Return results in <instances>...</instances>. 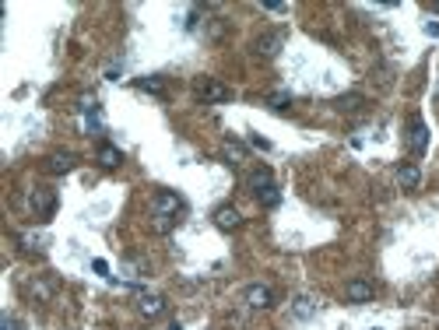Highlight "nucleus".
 Instances as JSON below:
<instances>
[{
	"label": "nucleus",
	"instance_id": "f257e3e1",
	"mask_svg": "<svg viewBox=\"0 0 439 330\" xmlns=\"http://www.w3.org/2000/svg\"><path fill=\"white\" fill-rule=\"evenodd\" d=\"M180 215H183V197L180 193H169V190H162V193H155V200H152V225H155V232H169L176 222H180Z\"/></svg>",
	"mask_w": 439,
	"mask_h": 330
},
{
	"label": "nucleus",
	"instance_id": "f03ea898",
	"mask_svg": "<svg viewBox=\"0 0 439 330\" xmlns=\"http://www.w3.org/2000/svg\"><path fill=\"white\" fill-rule=\"evenodd\" d=\"M407 152H412L415 158H422L429 152V123H425L422 116L407 119Z\"/></svg>",
	"mask_w": 439,
	"mask_h": 330
},
{
	"label": "nucleus",
	"instance_id": "7ed1b4c3",
	"mask_svg": "<svg viewBox=\"0 0 439 330\" xmlns=\"http://www.w3.org/2000/svg\"><path fill=\"white\" fill-rule=\"evenodd\" d=\"M193 92H197V99H200L204 106H218V102H228V99H232V92H228L222 81H215V78H200V81L193 84Z\"/></svg>",
	"mask_w": 439,
	"mask_h": 330
},
{
	"label": "nucleus",
	"instance_id": "20e7f679",
	"mask_svg": "<svg viewBox=\"0 0 439 330\" xmlns=\"http://www.w3.org/2000/svg\"><path fill=\"white\" fill-rule=\"evenodd\" d=\"M28 204H32V211H36V218H53V211H56V190H46V187H39V190H32V197H28Z\"/></svg>",
	"mask_w": 439,
	"mask_h": 330
},
{
	"label": "nucleus",
	"instance_id": "39448f33",
	"mask_svg": "<svg viewBox=\"0 0 439 330\" xmlns=\"http://www.w3.org/2000/svg\"><path fill=\"white\" fill-rule=\"evenodd\" d=\"M211 222H215V228H222V232H236V228L243 225V215H239V207L222 204V207H215Z\"/></svg>",
	"mask_w": 439,
	"mask_h": 330
},
{
	"label": "nucleus",
	"instance_id": "423d86ee",
	"mask_svg": "<svg viewBox=\"0 0 439 330\" xmlns=\"http://www.w3.org/2000/svg\"><path fill=\"white\" fill-rule=\"evenodd\" d=\"M372 295H376V288H372V281H366V278H351V281L344 285V298H348V303H355V306L372 303Z\"/></svg>",
	"mask_w": 439,
	"mask_h": 330
},
{
	"label": "nucleus",
	"instance_id": "0eeeda50",
	"mask_svg": "<svg viewBox=\"0 0 439 330\" xmlns=\"http://www.w3.org/2000/svg\"><path fill=\"white\" fill-rule=\"evenodd\" d=\"M397 187H401V190H418V187H422V169H418V162L397 165Z\"/></svg>",
	"mask_w": 439,
	"mask_h": 330
},
{
	"label": "nucleus",
	"instance_id": "6e6552de",
	"mask_svg": "<svg viewBox=\"0 0 439 330\" xmlns=\"http://www.w3.org/2000/svg\"><path fill=\"white\" fill-rule=\"evenodd\" d=\"M246 306L250 309H271L274 306V292L268 285H250L246 288Z\"/></svg>",
	"mask_w": 439,
	"mask_h": 330
},
{
	"label": "nucleus",
	"instance_id": "1a4fd4ad",
	"mask_svg": "<svg viewBox=\"0 0 439 330\" xmlns=\"http://www.w3.org/2000/svg\"><path fill=\"white\" fill-rule=\"evenodd\" d=\"M137 313H141L144 320H155V316H162V313H165V298H162V295H141Z\"/></svg>",
	"mask_w": 439,
	"mask_h": 330
},
{
	"label": "nucleus",
	"instance_id": "9d476101",
	"mask_svg": "<svg viewBox=\"0 0 439 330\" xmlns=\"http://www.w3.org/2000/svg\"><path fill=\"white\" fill-rule=\"evenodd\" d=\"M95 158H99V165H102V169H120V165H123V152H120L116 144H99Z\"/></svg>",
	"mask_w": 439,
	"mask_h": 330
},
{
	"label": "nucleus",
	"instance_id": "9b49d317",
	"mask_svg": "<svg viewBox=\"0 0 439 330\" xmlns=\"http://www.w3.org/2000/svg\"><path fill=\"white\" fill-rule=\"evenodd\" d=\"M281 32H263L257 43H253V49L260 53V56H278V49H281Z\"/></svg>",
	"mask_w": 439,
	"mask_h": 330
},
{
	"label": "nucleus",
	"instance_id": "f8f14e48",
	"mask_svg": "<svg viewBox=\"0 0 439 330\" xmlns=\"http://www.w3.org/2000/svg\"><path fill=\"white\" fill-rule=\"evenodd\" d=\"M246 183H250V190H253V197H257L260 190L274 187V172H271L268 165H260V169H253V172H250V179H246Z\"/></svg>",
	"mask_w": 439,
	"mask_h": 330
},
{
	"label": "nucleus",
	"instance_id": "ddd939ff",
	"mask_svg": "<svg viewBox=\"0 0 439 330\" xmlns=\"http://www.w3.org/2000/svg\"><path fill=\"white\" fill-rule=\"evenodd\" d=\"M74 165H78V158L71 152H53L49 155V172H56V176H67Z\"/></svg>",
	"mask_w": 439,
	"mask_h": 330
},
{
	"label": "nucleus",
	"instance_id": "4468645a",
	"mask_svg": "<svg viewBox=\"0 0 439 330\" xmlns=\"http://www.w3.org/2000/svg\"><path fill=\"white\" fill-rule=\"evenodd\" d=\"M257 204L263 207V211H274V207L281 204V190H278V183L268 187V190H260V193H257Z\"/></svg>",
	"mask_w": 439,
	"mask_h": 330
},
{
	"label": "nucleus",
	"instance_id": "2eb2a0df",
	"mask_svg": "<svg viewBox=\"0 0 439 330\" xmlns=\"http://www.w3.org/2000/svg\"><path fill=\"white\" fill-rule=\"evenodd\" d=\"M316 309H320V306H316V298H309V295H299V298H296V306H292V313H296L299 320L316 316Z\"/></svg>",
	"mask_w": 439,
	"mask_h": 330
},
{
	"label": "nucleus",
	"instance_id": "dca6fc26",
	"mask_svg": "<svg viewBox=\"0 0 439 330\" xmlns=\"http://www.w3.org/2000/svg\"><path fill=\"white\" fill-rule=\"evenodd\" d=\"M28 292H32L36 303H49L53 292H56V281H32V285H28Z\"/></svg>",
	"mask_w": 439,
	"mask_h": 330
},
{
	"label": "nucleus",
	"instance_id": "f3484780",
	"mask_svg": "<svg viewBox=\"0 0 439 330\" xmlns=\"http://www.w3.org/2000/svg\"><path fill=\"white\" fill-rule=\"evenodd\" d=\"M334 106H337L341 113H355L359 106H366V99H362L359 92H351V95H337V99H334Z\"/></svg>",
	"mask_w": 439,
	"mask_h": 330
},
{
	"label": "nucleus",
	"instance_id": "a211bd4d",
	"mask_svg": "<svg viewBox=\"0 0 439 330\" xmlns=\"http://www.w3.org/2000/svg\"><path fill=\"white\" fill-rule=\"evenodd\" d=\"M137 88L148 95H165V81L162 78H137Z\"/></svg>",
	"mask_w": 439,
	"mask_h": 330
},
{
	"label": "nucleus",
	"instance_id": "6ab92c4d",
	"mask_svg": "<svg viewBox=\"0 0 439 330\" xmlns=\"http://www.w3.org/2000/svg\"><path fill=\"white\" fill-rule=\"evenodd\" d=\"M225 158H228V165L246 162V148H243V144H236V141H225Z\"/></svg>",
	"mask_w": 439,
	"mask_h": 330
},
{
	"label": "nucleus",
	"instance_id": "aec40b11",
	"mask_svg": "<svg viewBox=\"0 0 439 330\" xmlns=\"http://www.w3.org/2000/svg\"><path fill=\"white\" fill-rule=\"evenodd\" d=\"M268 106H271V109H292V92H274V95H268Z\"/></svg>",
	"mask_w": 439,
	"mask_h": 330
},
{
	"label": "nucleus",
	"instance_id": "412c9836",
	"mask_svg": "<svg viewBox=\"0 0 439 330\" xmlns=\"http://www.w3.org/2000/svg\"><path fill=\"white\" fill-rule=\"evenodd\" d=\"M21 243H25V250H43V246H46V235L28 232V235H21Z\"/></svg>",
	"mask_w": 439,
	"mask_h": 330
},
{
	"label": "nucleus",
	"instance_id": "4be33fe9",
	"mask_svg": "<svg viewBox=\"0 0 439 330\" xmlns=\"http://www.w3.org/2000/svg\"><path fill=\"white\" fill-rule=\"evenodd\" d=\"M0 330H21V320L11 316V313H4V320H0Z\"/></svg>",
	"mask_w": 439,
	"mask_h": 330
},
{
	"label": "nucleus",
	"instance_id": "5701e85b",
	"mask_svg": "<svg viewBox=\"0 0 439 330\" xmlns=\"http://www.w3.org/2000/svg\"><path fill=\"white\" fill-rule=\"evenodd\" d=\"M92 271H95V274H106V278H109V263H106V260H92Z\"/></svg>",
	"mask_w": 439,
	"mask_h": 330
},
{
	"label": "nucleus",
	"instance_id": "b1692460",
	"mask_svg": "<svg viewBox=\"0 0 439 330\" xmlns=\"http://www.w3.org/2000/svg\"><path fill=\"white\" fill-rule=\"evenodd\" d=\"M253 148H260V152H271V141H263V137H250Z\"/></svg>",
	"mask_w": 439,
	"mask_h": 330
},
{
	"label": "nucleus",
	"instance_id": "393cba45",
	"mask_svg": "<svg viewBox=\"0 0 439 330\" xmlns=\"http://www.w3.org/2000/svg\"><path fill=\"white\" fill-rule=\"evenodd\" d=\"M425 32H429L432 39H439V21H425Z\"/></svg>",
	"mask_w": 439,
	"mask_h": 330
},
{
	"label": "nucleus",
	"instance_id": "a878e982",
	"mask_svg": "<svg viewBox=\"0 0 439 330\" xmlns=\"http://www.w3.org/2000/svg\"><path fill=\"white\" fill-rule=\"evenodd\" d=\"M120 74H123V67H109V71H106L109 81H120Z\"/></svg>",
	"mask_w": 439,
	"mask_h": 330
},
{
	"label": "nucleus",
	"instance_id": "bb28decb",
	"mask_svg": "<svg viewBox=\"0 0 439 330\" xmlns=\"http://www.w3.org/2000/svg\"><path fill=\"white\" fill-rule=\"evenodd\" d=\"M432 8H436V11H439V4H432Z\"/></svg>",
	"mask_w": 439,
	"mask_h": 330
}]
</instances>
